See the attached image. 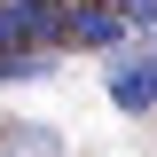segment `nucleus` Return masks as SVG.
Instances as JSON below:
<instances>
[{
	"instance_id": "nucleus-1",
	"label": "nucleus",
	"mask_w": 157,
	"mask_h": 157,
	"mask_svg": "<svg viewBox=\"0 0 157 157\" xmlns=\"http://www.w3.org/2000/svg\"><path fill=\"white\" fill-rule=\"evenodd\" d=\"M71 39V0H0V55L8 47H55Z\"/></svg>"
},
{
	"instance_id": "nucleus-2",
	"label": "nucleus",
	"mask_w": 157,
	"mask_h": 157,
	"mask_svg": "<svg viewBox=\"0 0 157 157\" xmlns=\"http://www.w3.org/2000/svg\"><path fill=\"white\" fill-rule=\"evenodd\" d=\"M102 86H110V102L126 118L157 110V55L149 47H126V55H110V71H102Z\"/></svg>"
},
{
	"instance_id": "nucleus-3",
	"label": "nucleus",
	"mask_w": 157,
	"mask_h": 157,
	"mask_svg": "<svg viewBox=\"0 0 157 157\" xmlns=\"http://www.w3.org/2000/svg\"><path fill=\"white\" fill-rule=\"evenodd\" d=\"M118 39H126V16H118V8L71 0V39H63V47H118Z\"/></svg>"
},
{
	"instance_id": "nucleus-4",
	"label": "nucleus",
	"mask_w": 157,
	"mask_h": 157,
	"mask_svg": "<svg viewBox=\"0 0 157 157\" xmlns=\"http://www.w3.org/2000/svg\"><path fill=\"white\" fill-rule=\"evenodd\" d=\"M94 8H118V16H126V32L157 39V0H94Z\"/></svg>"
}]
</instances>
